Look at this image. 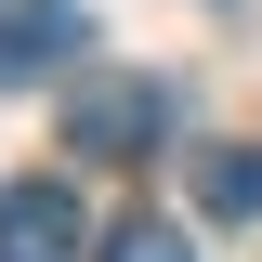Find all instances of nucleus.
Wrapping results in <instances>:
<instances>
[{"instance_id":"nucleus-1","label":"nucleus","mask_w":262,"mask_h":262,"mask_svg":"<svg viewBox=\"0 0 262 262\" xmlns=\"http://www.w3.org/2000/svg\"><path fill=\"white\" fill-rule=\"evenodd\" d=\"M170 118H184V92L170 79H144V66H105V79H79L66 92V158L79 170H131V158H158Z\"/></svg>"},{"instance_id":"nucleus-2","label":"nucleus","mask_w":262,"mask_h":262,"mask_svg":"<svg viewBox=\"0 0 262 262\" xmlns=\"http://www.w3.org/2000/svg\"><path fill=\"white\" fill-rule=\"evenodd\" d=\"M92 249V210L66 170H13L0 184V262H79Z\"/></svg>"},{"instance_id":"nucleus-3","label":"nucleus","mask_w":262,"mask_h":262,"mask_svg":"<svg viewBox=\"0 0 262 262\" xmlns=\"http://www.w3.org/2000/svg\"><path fill=\"white\" fill-rule=\"evenodd\" d=\"M66 39H79V13H66V0H0V79H39Z\"/></svg>"},{"instance_id":"nucleus-4","label":"nucleus","mask_w":262,"mask_h":262,"mask_svg":"<svg viewBox=\"0 0 262 262\" xmlns=\"http://www.w3.org/2000/svg\"><path fill=\"white\" fill-rule=\"evenodd\" d=\"M196 210L210 223H262V144H210L196 158Z\"/></svg>"},{"instance_id":"nucleus-5","label":"nucleus","mask_w":262,"mask_h":262,"mask_svg":"<svg viewBox=\"0 0 262 262\" xmlns=\"http://www.w3.org/2000/svg\"><path fill=\"white\" fill-rule=\"evenodd\" d=\"M92 262H196V249H184V223H158V210H131V223L105 236Z\"/></svg>"}]
</instances>
